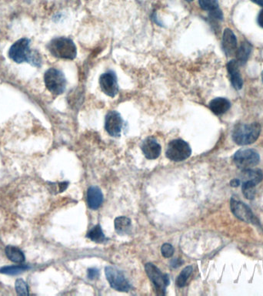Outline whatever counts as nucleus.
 I'll return each mask as SVG.
<instances>
[{"instance_id": "nucleus-1", "label": "nucleus", "mask_w": 263, "mask_h": 296, "mask_svg": "<svg viewBox=\"0 0 263 296\" xmlns=\"http://www.w3.org/2000/svg\"><path fill=\"white\" fill-rule=\"evenodd\" d=\"M30 41L26 38H22L20 40H17L13 45L10 47L9 51V56L10 58L17 63H29L32 64V66H41V57L40 55L36 51H32L30 49Z\"/></svg>"}, {"instance_id": "nucleus-2", "label": "nucleus", "mask_w": 263, "mask_h": 296, "mask_svg": "<svg viewBox=\"0 0 263 296\" xmlns=\"http://www.w3.org/2000/svg\"><path fill=\"white\" fill-rule=\"evenodd\" d=\"M52 56L56 58L74 60L77 57V49L75 43L67 37L52 39L47 46Z\"/></svg>"}, {"instance_id": "nucleus-3", "label": "nucleus", "mask_w": 263, "mask_h": 296, "mask_svg": "<svg viewBox=\"0 0 263 296\" xmlns=\"http://www.w3.org/2000/svg\"><path fill=\"white\" fill-rule=\"evenodd\" d=\"M261 133V126L259 123L238 124L232 132V140L238 145H252L257 141Z\"/></svg>"}, {"instance_id": "nucleus-4", "label": "nucleus", "mask_w": 263, "mask_h": 296, "mask_svg": "<svg viewBox=\"0 0 263 296\" xmlns=\"http://www.w3.org/2000/svg\"><path fill=\"white\" fill-rule=\"evenodd\" d=\"M44 81L46 88L54 95L62 94L67 83L63 73L56 68H50L46 72Z\"/></svg>"}, {"instance_id": "nucleus-5", "label": "nucleus", "mask_w": 263, "mask_h": 296, "mask_svg": "<svg viewBox=\"0 0 263 296\" xmlns=\"http://www.w3.org/2000/svg\"><path fill=\"white\" fill-rule=\"evenodd\" d=\"M192 154V150L188 143L182 139H175L169 143L166 149L167 158L172 162H183L188 159Z\"/></svg>"}, {"instance_id": "nucleus-6", "label": "nucleus", "mask_w": 263, "mask_h": 296, "mask_svg": "<svg viewBox=\"0 0 263 296\" xmlns=\"http://www.w3.org/2000/svg\"><path fill=\"white\" fill-rule=\"evenodd\" d=\"M260 161V154L253 149H240L233 156L234 163L242 171L256 167Z\"/></svg>"}, {"instance_id": "nucleus-7", "label": "nucleus", "mask_w": 263, "mask_h": 296, "mask_svg": "<svg viewBox=\"0 0 263 296\" xmlns=\"http://www.w3.org/2000/svg\"><path fill=\"white\" fill-rule=\"evenodd\" d=\"M146 274L155 286L158 295L166 294V287L170 285V277L167 274H163L153 263H147L145 266Z\"/></svg>"}, {"instance_id": "nucleus-8", "label": "nucleus", "mask_w": 263, "mask_h": 296, "mask_svg": "<svg viewBox=\"0 0 263 296\" xmlns=\"http://www.w3.org/2000/svg\"><path fill=\"white\" fill-rule=\"evenodd\" d=\"M105 273L112 289L119 292H129L130 285L121 271L115 267L108 266L105 268Z\"/></svg>"}, {"instance_id": "nucleus-9", "label": "nucleus", "mask_w": 263, "mask_h": 296, "mask_svg": "<svg viewBox=\"0 0 263 296\" xmlns=\"http://www.w3.org/2000/svg\"><path fill=\"white\" fill-rule=\"evenodd\" d=\"M99 86L106 95L115 98L119 93L117 77L115 72L108 70L103 73L99 77Z\"/></svg>"}, {"instance_id": "nucleus-10", "label": "nucleus", "mask_w": 263, "mask_h": 296, "mask_svg": "<svg viewBox=\"0 0 263 296\" xmlns=\"http://www.w3.org/2000/svg\"><path fill=\"white\" fill-rule=\"evenodd\" d=\"M232 212L241 221L248 223L257 224L258 221L249 207L237 199L232 197L230 201Z\"/></svg>"}, {"instance_id": "nucleus-11", "label": "nucleus", "mask_w": 263, "mask_h": 296, "mask_svg": "<svg viewBox=\"0 0 263 296\" xmlns=\"http://www.w3.org/2000/svg\"><path fill=\"white\" fill-rule=\"evenodd\" d=\"M123 125L124 120L122 118L120 113L112 111L107 114L105 120V128L111 137H120Z\"/></svg>"}, {"instance_id": "nucleus-12", "label": "nucleus", "mask_w": 263, "mask_h": 296, "mask_svg": "<svg viewBox=\"0 0 263 296\" xmlns=\"http://www.w3.org/2000/svg\"><path fill=\"white\" fill-rule=\"evenodd\" d=\"M141 149L145 157L149 160H155L159 158L162 150L156 139L153 137H147L142 141Z\"/></svg>"}, {"instance_id": "nucleus-13", "label": "nucleus", "mask_w": 263, "mask_h": 296, "mask_svg": "<svg viewBox=\"0 0 263 296\" xmlns=\"http://www.w3.org/2000/svg\"><path fill=\"white\" fill-rule=\"evenodd\" d=\"M222 47L227 56H232L237 50V39L230 29H226L223 33Z\"/></svg>"}, {"instance_id": "nucleus-14", "label": "nucleus", "mask_w": 263, "mask_h": 296, "mask_svg": "<svg viewBox=\"0 0 263 296\" xmlns=\"http://www.w3.org/2000/svg\"><path fill=\"white\" fill-rule=\"evenodd\" d=\"M239 64L237 60H232L227 64V69L231 79L232 84L235 90H241L243 86V81L239 71Z\"/></svg>"}, {"instance_id": "nucleus-15", "label": "nucleus", "mask_w": 263, "mask_h": 296, "mask_svg": "<svg viewBox=\"0 0 263 296\" xmlns=\"http://www.w3.org/2000/svg\"><path fill=\"white\" fill-rule=\"evenodd\" d=\"M87 202L90 208L96 210L103 202V195L98 187H90L88 189Z\"/></svg>"}, {"instance_id": "nucleus-16", "label": "nucleus", "mask_w": 263, "mask_h": 296, "mask_svg": "<svg viewBox=\"0 0 263 296\" xmlns=\"http://www.w3.org/2000/svg\"><path fill=\"white\" fill-rule=\"evenodd\" d=\"M209 107L213 114L216 115H221L230 110L231 103L226 98H217L210 101Z\"/></svg>"}, {"instance_id": "nucleus-17", "label": "nucleus", "mask_w": 263, "mask_h": 296, "mask_svg": "<svg viewBox=\"0 0 263 296\" xmlns=\"http://www.w3.org/2000/svg\"><path fill=\"white\" fill-rule=\"evenodd\" d=\"M240 179L244 181H252L256 184H260L263 180V173L260 169H247L241 173Z\"/></svg>"}, {"instance_id": "nucleus-18", "label": "nucleus", "mask_w": 263, "mask_h": 296, "mask_svg": "<svg viewBox=\"0 0 263 296\" xmlns=\"http://www.w3.org/2000/svg\"><path fill=\"white\" fill-rule=\"evenodd\" d=\"M252 52V46L250 43L247 41H243L241 43L240 47L237 49L235 54H236V60L239 65H244L248 60Z\"/></svg>"}, {"instance_id": "nucleus-19", "label": "nucleus", "mask_w": 263, "mask_h": 296, "mask_svg": "<svg viewBox=\"0 0 263 296\" xmlns=\"http://www.w3.org/2000/svg\"><path fill=\"white\" fill-rule=\"evenodd\" d=\"M5 253L8 259L17 264H21L25 261V255L23 251L19 247L15 246H8L5 248Z\"/></svg>"}, {"instance_id": "nucleus-20", "label": "nucleus", "mask_w": 263, "mask_h": 296, "mask_svg": "<svg viewBox=\"0 0 263 296\" xmlns=\"http://www.w3.org/2000/svg\"><path fill=\"white\" fill-rule=\"evenodd\" d=\"M131 229V220L128 217H118L115 219V229L119 234H126Z\"/></svg>"}, {"instance_id": "nucleus-21", "label": "nucleus", "mask_w": 263, "mask_h": 296, "mask_svg": "<svg viewBox=\"0 0 263 296\" xmlns=\"http://www.w3.org/2000/svg\"><path fill=\"white\" fill-rule=\"evenodd\" d=\"M29 266L19 264V265H10V266H4L0 268V273L7 275V276H15L19 274L26 272L29 269Z\"/></svg>"}, {"instance_id": "nucleus-22", "label": "nucleus", "mask_w": 263, "mask_h": 296, "mask_svg": "<svg viewBox=\"0 0 263 296\" xmlns=\"http://www.w3.org/2000/svg\"><path fill=\"white\" fill-rule=\"evenodd\" d=\"M88 238H90V240L93 242H97V243H101L105 240V234L103 233L102 228L100 225H95V227L93 228L91 230L88 232L87 235H86Z\"/></svg>"}, {"instance_id": "nucleus-23", "label": "nucleus", "mask_w": 263, "mask_h": 296, "mask_svg": "<svg viewBox=\"0 0 263 296\" xmlns=\"http://www.w3.org/2000/svg\"><path fill=\"white\" fill-rule=\"evenodd\" d=\"M257 184L252 181L243 182L242 185V191L245 197L248 200H252L256 195V187Z\"/></svg>"}, {"instance_id": "nucleus-24", "label": "nucleus", "mask_w": 263, "mask_h": 296, "mask_svg": "<svg viewBox=\"0 0 263 296\" xmlns=\"http://www.w3.org/2000/svg\"><path fill=\"white\" fill-rule=\"evenodd\" d=\"M192 272V266L186 267L182 271L181 273L179 274V276H178L177 280H176V285H177V286L180 287V288L185 286L186 285L187 280H188L189 276H191Z\"/></svg>"}, {"instance_id": "nucleus-25", "label": "nucleus", "mask_w": 263, "mask_h": 296, "mask_svg": "<svg viewBox=\"0 0 263 296\" xmlns=\"http://www.w3.org/2000/svg\"><path fill=\"white\" fill-rule=\"evenodd\" d=\"M15 289L17 294L19 296H28L29 295L28 285L22 279H19L15 281Z\"/></svg>"}, {"instance_id": "nucleus-26", "label": "nucleus", "mask_w": 263, "mask_h": 296, "mask_svg": "<svg viewBox=\"0 0 263 296\" xmlns=\"http://www.w3.org/2000/svg\"><path fill=\"white\" fill-rule=\"evenodd\" d=\"M200 7L205 11H213L218 8V0H199Z\"/></svg>"}, {"instance_id": "nucleus-27", "label": "nucleus", "mask_w": 263, "mask_h": 296, "mask_svg": "<svg viewBox=\"0 0 263 296\" xmlns=\"http://www.w3.org/2000/svg\"><path fill=\"white\" fill-rule=\"evenodd\" d=\"M161 252L165 258H170L174 254V247L172 245L169 243H165L161 247Z\"/></svg>"}, {"instance_id": "nucleus-28", "label": "nucleus", "mask_w": 263, "mask_h": 296, "mask_svg": "<svg viewBox=\"0 0 263 296\" xmlns=\"http://www.w3.org/2000/svg\"><path fill=\"white\" fill-rule=\"evenodd\" d=\"M209 18L213 20H222L223 18L222 11L217 8L216 10L209 12Z\"/></svg>"}, {"instance_id": "nucleus-29", "label": "nucleus", "mask_w": 263, "mask_h": 296, "mask_svg": "<svg viewBox=\"0 0 263 296\" xmlns=\"http://www.w3.org/2000/svg\"><path fill=\"white\" fill-rule=\"evenodd\" d=\"M99 276V270L97 268H92L88 269V278L90 280H93L97 279Z\"/></svg>"}, {"instance_id": "nucleus-30", "label": "nucleus", "mask_w": 263, "mask_h": 296, "mask_svg": "<svg viewBox=\"0 0 263 296\" xmlns=\"http://www.w3.org/2000/svg\"><path fill=\"white\" fill-rule=\"evenodd\" d=\"M183 263V262L181 259H174V260H172V262H171V265H172L173 268H177V267L180 266Z\"/></svg>"}, {"instance_id": "nucleus-31", "label": "nucleus", "mask_w": 263, "mask_h": 296, "mask_svg": "<svg viewBox=\"0 0 263 296\" xmlns=\"http://www.w3.org/2000/svg\"><path fill=\"white\" fill-rule=\"evenodd\" d=\"M68 184H69L68 182H62V183H60V184H59V191H60V192H62V191H65V190L67 188Z\"/></svg>"}, {"instance_id": "nucleus-32", "label": "nucleus", "mask_w": 263, "mask_h": 296, "mask_svg": "<svg viewBox=\"0 0 263 296\" xmlns=\"http://www.w3.org/2000/svg\"><path fill=\"white\" fill-rule=\"evenodd\" d=\"M257 22L258 24L260 25L262 28H263V10L260 12V14L258 16Z\"/></svg>"}, {"instance_id": "nucleus-33", "label": "nucleus", "mask_w": 263, "mask_h": 296, "mask_svg": "<svg viewBox=\"0 0 263 296\" xmlns=\"http://www.w3.org/2000/svg\"><path fill=\"white\" fill-rule=\"evenodd\" d=\"M239 184H240V180H239V179H233L230 181V185L232 187H234V188H236Z\"/></svg>"}, {"instance_id": "nucleus-34", "label": "nucleus", "mask_w": 263, "mask_h": 296, "mask_svg": "<svg viewBox=\"0 0 263 296\" xmlns=\"http://www.w3.org/2000/svg\"><path fill=\"white\" fill-rule=\"evenodd\" d=\"M251 1L255 2L256 4H257V5H260V6H263V0H251Z\"/></svg>"}, {"instance_id": "nucleus-35", "label": "nucleus", "mask_w": 263, "mask_h": 296, "mask_svg": "<svg viewBox=\"0 0 263 296\" xmlns=\"http://www.w3.org/2000/svg\"><path fill=\"white\" fill-rule=\"evenodd\" d=\"M186 1H187V2H192L193 0H186Z\"/></svg>"}, {"instance_id": "nucleus-36", "label": "nucleus", "mask_w": 263, "mask_h": 296, "mask_svg": "<svg viewBox=\"0 0 263 296\" xmlns=\"http://www.w3.org/2000/svg\"><path fill=\"white\" fill-rule=\"evenodd\" d=\"M262 79H263V73H262Z\"/></svg>"}]
</instances>
